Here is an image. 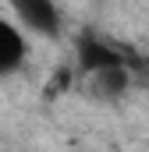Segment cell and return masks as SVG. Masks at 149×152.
Returning a JSON list of instances; mask_svg holds the SVG:
<instances>
[{"label": "cell", "mask_w": 149, "mask_h": 152, "mask_svg": "<svg viewBox=\"0 0 149 152\" xmlns=\"http://www.w3.org/2000/svg\"><path fill=\"white\" fill-rule=\"evenodd\" d=\"M74 64H78L82 75H96V71H103V67H117V64H131V67H139V64L128 60L114 42L92 36V32H82V36H78V42H74Z\"/></svg>", "instance_id": "cell-1"}, {"label": "cell", "mask_w": 149, "mask_h": 152, "mask_svg": "<svg viewBox=\"0 0 149 152\" xmlns=\"http://www.w3.org/2000/svg\"><path fill=\"white\" fill-rule=\"evenodd\" d=\"M11 4V11L18 14V21L29 28V32H36V36H60V25H64V18H60V7L53 4V0H7Z\"/></svg>", "instance_id": "cell-2"}, {"label": "cell", "mask_w": 149, "mask_h": 152, "mask_svg": "<svg viewBox=\"0 0 149 152\" xmlns=\"http://www.w3.org/2000/svg\"><path fill=\"white\" fill-rule=\"evenodd\" d=\"M85 81H89V92H92L96 99L114 103V99H121V96L131 88V67H128V64L103 67V71H96V75H85Z\"/></svg>", "instance_id": "cell-3"}, {"label": "cell", "mask_w": 149, "mask_h": 152, "mask_svg": "<svg viewBox=\"0 0 149 152\" xmlns=\"http://www.w3.org/2000/svg\"><path fill=\"white\" fill-rule=\"evenodd\" d=\"M29 57V42L21 36V28H14L11 21L0 18V78L14 75Z\"/></svg>", "instance_id": "cell-4"}, {"label": "cell", "mask_w": 149, "mask_h": 152, "mask_svg": "<svg viewBox=\"0 0 149 152\" xmlns=\"http://www.w3.org/2000/svg\"><path fill=\"white\" fill-rule=\"evenodd\" d=\"M142 67H146V71H149V53H146V57H142Z\"/></svg>", "instance_id": "cell-5"}]
</instances>
